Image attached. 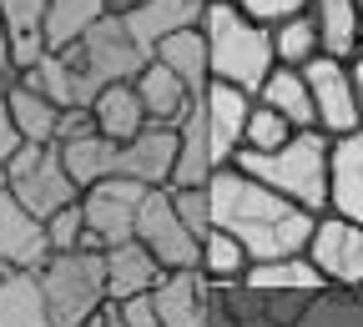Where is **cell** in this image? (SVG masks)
<instances>
[{
    "label": "cell",
    "mask_w": 363,
    "mask_h": 327,
    "mask_svg": "<svg viewBox=\"0 0 363 327\" xmlns=\"http://www.w3.org/2000/svg\"><path fill=\"white\" fill-rule=\"evenodd\" d=\"M207 207H212V231H227V237L247 252V267L252 262L298 257L308 231H313V212L283 202L278 192H267L262 181L242 176L238 166H217L212 171Z\"/></svg>",
    "instance_id": "obj_1"
},
{
    "label": "cell",
    "mask_w": 363,
    "mask_h": 327,
    "mask_svg": "<svg viewBox=\"0 0 363 327\" xmlns=\"http://www.w3.org/2000/svg\"><path fill=\"white\" fill-rule=\"evenodd\" d=\"M227 166L262 181L267 192L303 212H328V136L323 131H293L278 151H238Z\"/></svg>",
    "instance_id": "obj_2"
},
{
    "label": "cell",
    "mask_w": 363,
    "mask_h": 327,
    "mask_svg": "<svg viewBox=\"0 0 363 327\" xmlns=\"http://www.w3.org/2000/svg\"><path fill=\"white\" fill-rule=\"evenodd\" d=\"M197 30H202V45H207V76L212 81L238 86L247 96L267 81V71H272L267 25H257L252 16H242L238 6H227V0H207Z\"/></svg>",
    "instance_id": "obj_3"
},
{
    "label": "cell",
    "mask_w": 363,
    "mask_h": 327,
    "mask_svg": "<svg viewBox=\"0 0 363 327\" xmlns=\"http://www.w3.org/2000/svg\"><path fill=\"white\" fill-rule=\"evenodd\" d=\"M30 277H35V292L56 327H81L106 302V267H101V252H91V247L51 252Z\"/></svg>",
    "instance_id": "obj_4"
},
{
    "label": "cell",
    "mask_w": 363,
    "mask_h": 327,
    "mask_svg": "<svg viewBox=\"0 0 363 327\" xmlns=\"http://www.w3.org/2000/svg\"><path fill=\"white\" fill-rule=\"evenodd\" d=\"M71 71H76V81L86 86V96H96L101 86H116V81H131L136 71L147 66V56L136 51V40L126 35V25H121V16H106V21H96L81 40H71L66 51H56Z\"/></svg>",
    "instance_id": "obj_5"
},
{
    "label": "cell",
    "mask_w": 363,
    "mask_h": 327,
    "mask_svg": "<svg viewBox=\"0 0 363 327\" xmlns=\"http://www.w3.org/2000/svg\"><path fill=\"white\" fill-rule=\"evenodd\" d=\"M6 192L35 217V222H45L51 212H61V207H71L81 192H76V181L66 176V166H61V156H56V147H16L11 151V161H6Z\"/></svg>",
    "instance_id": "obj_6"
},
{
    "label": "cell",
    "mask_w": 363,
    "mask_h": 327,
    "mask_svg": "<svg viewBox=\"0 0 363 327\" xmlns=\"http://www.w3.org/2000/svg\"><path fill=\"white\" fill-rule=\"evenodd\" d=\"M303 257L323 277V287H363V226L333 212H318L303 242Z\"/></svg>",
    "instance_id": "obj_7"
},
{
    "label": "cell",
    "mask_w": 363,
    "mask_h": 327,
    "mask_svg": "<svg viewBox=\"0 0 363 327\" xmlns=\"http://www.w3.org/2000/svg\"><path fill=\"white\" fill-rule=\"evenodd\" d=\"M147 186L136 181H121V176H106L96 186H86L76 197L81 202V222H86V247L91 252H106V247H121L131 242V226H136V207H142Z\"/></svg>",
    "instance_id": "obj_8"
},
{
    "label": "cell",
    "mask_w": 363,
    "mask_h": 327,
    "mask_svg": "<svg viewBox=\"0 0 363 327\" xmlns=\"http://www.w3.org/2000/svg\"><path fill=\"white\" fill-rule=\"evenodd\" d=\"M131 242H142L162 272H197V237L177 222L167 186H147L142 207H136V226H131Z\"/></svg>",
    "instance_id": "obj_9"
},
{
    "label": "cell",
    "mask_w": 363,
    "mask_h": 327,
    "mask_svg": "<svg viewBox=\"0 0 363 327\" xmlns=\"http://www.w3.org/2000/svg\"><path fill=\"white\" fill-rule=\"evenodd\" d=\"M303 86H308V101H313V131H323L328 142L363 126L358 121V96H353V76H348L343 61L313 56L303 66Z\"/></svg>",
    "instance_id": "obj_10"
},
{
    "label": "cell",
    "mask_w": 363,
    "mask_h": 327,
    "mask_svg": "<svg viewBox=\"0 0 363 327\" xmlns=\"http://www.w3.org/2000/svg\"><path fill=\"white\" fill-rule=\"evenodd\" d=\"M172 151H177L172 126L147 121V131H136L131 142H111L106 176H121V181H136V186H167L172 181Z\"/></svg>",
    "instance_id": "obj_11"
},
{
    "label": "cell",
    "mask_w": 363,
    "mask_h": 327,
    "mask_svg": "<svg viewBox=\"0 0 363 327\" xmlns=\"http://www.w3.org/2000/svg\"><path fill=\"white\" fill-rule=\"evenodd\" d=\"M197 106H202V126H207V142H212V161L227 166V161L242 151V126H247L252 96L238 91V86L207 81V91L197 96Z\"/></svg>",
    "instance_id": "obj_12"
},
{
    "label": "cell",
    "mask_w": 363,
    "mask_h": 327,
    "mask_svg": "<svg viewBox=\"0 0 363 327\" xmlns=\"http://www.w3.org/2000/svg\"><path fill=\"white\" fill-rule=\"evenodd\" d=\"M202 11H207V0H136V6L121 11V25L136 40V51L152 61L157 40H167L177 30H192L202 21Z\"/></svg>",
    "instance_id": "obj_13"
},
{
    "label": "cell",
    "mask_w": 363,
    "mask_h": 327,
    "mask_svg": "<svg viewBox=\"0 0 363 327\" xmlns=\"http://www.w3.org/2000/svg\"><path fill=\"white\" fill-rule=\"evenodd\" d=\"M328 212L363 226V126L328 142Z\"/></svg>",
    "instance_id": "obj_14"
},
{
    "label": "cell",
    "mask_w": 363,
    "mask_h": 327,
    "mask_svg": "<svg viewBox=\"0 0 363 327\" xmlns=\"http://www.w3.org/2000/svg\"><path fill=\"white\" fill-rule=\"evenodd\" d=\"M162 327H212V282L202 272H167L152 287Z\"/></svg>",
    "instance_id": "obj_15"
},
{
    "label": "cell",
    "mask_w": 363,
    "mask_h": 327,
    "mask_svg": "<svg viewBox=\"0 0 363 327\" xmlns=\"http://www.w3.org/2000/svg\"><path fill=\"white\" fill-rule=\"evenodd\" d=\"M51 247H45V222H35L11 192H0V267L35 272Z\"/></svg>",
    "instance_id": "obj_16"
},
{
    "label": "cell",
    "mask_w": 363,
    "mask_h": 327,
    "mask_svg": "<svg viewBox=\"0 0 363 327\" xmlns=\"http://www.w3.org/2000/svg\"><path fill=\"white\" fill-rule=\"evenodd\" d=\"M303 16L318 35V56L343 61V66H353V56H363V25H358L353 0H313Z\"/></svg>",
    "instance_id": "obj_17"
},
{
    "label": "cell",
    "mask_w": 363,
    "mask_h": 327,
    "mask_svg": "<svg viewBox=\"0 0 363 327\" xmlns=\"http://www.w3.org/2000/svg\"><path fill=\"white\" fill-rule=\"evenodd\" d=\"M101 267H106V302H126V297H147L157 282H162V267L157 257L142 247V242H121V247H106L101 252Z\"/></svg>",
    "instance_id": "obj_18"
},
{
    "label": "cell",
    "mask_w": 363,
    "mask_h": 327,
    "mask_svg": "<svg viewBox=\"0 0 363 327\" xmlns=\"http://www.w3.org/2000/svg\"><path fill=\"white\" fill-rule=\"evenodd\" d=\"M131 91H136V101H142V111H147L152 126H177V116L197 101L162 61H147L142 71H136V76H131Z\"/></svg>",
    "instance_id": "obj_19"
},
{
    "label": "cell",
    "mask_w": 363,
    "mask_h": 327,
    "mask_svg": "<svg viewBox=\"0 0 363 327\" xmlns=\"http://www.w3.org/2000/svg\"><path fill=\"white\" fill-rule=\"evenodd\" d=\"M0 25L11 35L16 76H26L45 56V0H0Z\"/></svg>",
    "instance_id": "obj_20"
},
{
    "label": "cell",
    "mask_w": 363,
    "mask_h": 327,
    "mask_svg": "<svg viewBox=\"0 0 363 327\" xmlns=\"http://www.w3.org/2000/svg\"><path fill=\"white\" fill-rule=\"evenodd\" d=\"M242 287L257 292V297H298V292L313 297V292H323V277L298 252V257H278V262H252L242 272Z\"/></svg>",
    "instance_id": "obj_21"
},
{
    "label": "cell",
    "mask_w": 363,
    "mask_h": 327,
    "mask_svg": "<svg viewBox=\"0 0 363 327\" xmlns=\"http://www.w3.org/2000/svg\"><path fill=\"white\" fill-rule=\"evenodd\" d=\"M86 111H91V121H96V136H106V142H131L136 131H147V111H142V101H136L131 81L101 86Z\"/></svg>",
    "instance_id": "obj_22"
},
{
    "label": "cell",
    "mask_w": 363,
    "mask_h": 327,
    "mask_svg": "<svg viewBox=\"0 0 363 327\" xmlns=\"http://www.w3.org/2000/svg\"><path fill=\"white\" fill-rule=\"evenodd\" d=\"M252 101H257V106H267L272 116H283L293 131H313V101H308L303 71L272 66V71H267V81L252 91Z\"/></svg>",
    "instance_id": "obj_23"
},
{
    "label": "cell",
    "mask_w": 363,
    "mask_h": 327,
    "mask_svg": "<svg viewBox=\"0 0 363 327\" xmlns=\"http://www.w3.org/2000/svg\"><path fill=\"white\" fill-rule=\"evenodd\" d=\"M0 96H6V116H11V126H16V136L26 147H51L56 142V116L61 111L45 96H35V91L21 86V81H11Z\"/></svg>",
    "instance_id": "obj_24"
},
{
    "label": "cell",
    "mask_w": 363,
    "mask_h": 327,
    "mask_svg": "<svg viewBox=\"0 0 363 327\" xmlns=\"http://www.w3.org/2000/svg\"><path fill=\"white\" fill-rule=\"evenodd\" d=\"M152 61H162L182 86L192 91V96H202L207 91V45H202V30L192 25V30H177V35H167V40H157V51H152Z\"/></svg>",
    "instance_id": "obj_25"
},
{
    "label": "cell",
    "mask_w": 363,
    "mask_h": 327,
    "mask_svg": "<svg viewBox=\"0 0 363 327\" xmlns=\"http://www.w3.org/2000/svg\"><path fill=\"white\" fill-rule=\"evenodd\" d=\"M0 327H56L45 302H40V292H35L30 272L0 267Z\"/></svg>",
    "instance_id": "obj_26"
},
{
    "label": "cell",
    "mask_w": 363,
    "mask_h": 327,
    "mask_svg": "<svg viewBox=\"0 0 363 327\" xmlns=\"http://www.w3.org/2000/svg\"><path fill=\"white\" fill-rule=\"evenodd\" d=\"M106 16V0H45V51H66Z\"/></svg>",
    "instance_id": "obj_27"
},
{
    "label": "cell",
    "mask_w": 363,
    "mask_h": 327,
    "mask_svg": "<svg viewBox=\"0 0 363 327\" xmlns=\"http://www.w3.org/2000/svg\"><path fill=\"white\" fill-rule=\"evenodd\" d=\"M197 272L207 277V282H217V287H233L247 272V252L227 237V231H207V237L197 242Z\"/></svg>",
    "instance_id": "obj_28"
},
{
    "label": "cell",
    "mask_w": 363,
    "mask_h": 327,
    "mask_svg": "<svg viewBox=\"0 0 363 327\" xmlns=\"http://www.w3.org/2000/svg\"><path fill=\"white\" fill-rule=\"evenodd\" d=\"M267 40H272V66H288V71H303L318 56V35L308 16H288L278 25H267Z\"/></svg>",
    "instance_id": "obj_29"
},
{
    "label": "cell",
    "mask_w": 363,
    "mask_h": 327,
    "mask_svg": "<svg viewBox=\"0 0 363 327\" xmlns=\"http://www.w3.org/2000/svg\"><path fill=\"white\" fill-rule=\"evenodd\" d=\"M288 136H293V126H288L283 116H272L267 106H257V101H252L247 126H242V151H278Z\"/></svg>",
    "instance_id": "obj_30"
},
{
    "label": "cell",
    "mask_w": 363,
    "mask_h": 327,
    "mask_svg": "<svg viewBox=\"0 0 363 327\" xmlns=\"http://www.w3.org/2000/svg\"><path fill=\"white\" fill-rule=\"evenodd\" d=\"M167 197H172V212L177 222L192 231V237L202 242L207 231H212V207H207V186H167Z\"/></svg>",
    "instance_id": "obj_31"
},
{
    "label": "cell",
    "mask_w": 363,
    "mask_h": 327,
    "mask_svg": "<svg viewBox=\"0 0 363 327\" xmlns=\"http://www.w3.org/2000/svg\"><path fill=\"white\" fill-rule=\"evenodd\" d=\"M45 247L51 252H81L86 247V222H81V202L61 207L45 217Z\"/></svg>",
    "instance_id": "obj_32"
},
{
    "label": "cell",
    "mask_w": 363,
    "mask_h": 327,
    "mask_svg": "<svg viewBox=\"0 0 363 327\" xmlns=\"http://www.w3.org/2000/svg\"><path fill=\"white\" fill-rule=\"evenodd\" d=\"M227 6H238L242 16H252L257 25H278L288 16H303L313 0H227Z\"/></svg>",
    "instance_id": "obj_33"
},
{
    "label": "cell",
    "mask_w": 363,
    "mask_h": 327,
    "mask_svg": "<svg viewBox=\"0 0 363 327\" xmlns=\"http://www.w3.org/2000/svg\"><path fill=\"white\" fill-rule=\"evenodd\" d=\"M81 136H96V121H91L86 106H71L56 116V142L51 147H66V142H81Z\"/></svg>",
    "instance_id": "obj_34"
},
{
    "label": "cell",
    "mask_w": 363,
    "mask_h": 327,
    "mask_svg": "<svg viewBox=\"0 0 363 327\" xmlns=\"http://www.w3.org/2000/svg\"><path fill=\"white\" fill-rule=\"evenodd\" d=\"M116 312H121V327H162V317H157V307H152V292L116 302Z\"/></svg>",
    "instance_id": "obj_35"
},
{
    "label": "cell",
    "mask_w": 363,
    "mask_h": 327,
    "mask_svg": "<svg viewBox=\"0 0 363 327\" xmlns=\"http://www.w3.org/2000/svg\"><path fill=\"white\" fill-rule=\"evenodd\" d=\"M16 147H21V136H16V126H11V116H6V96H0V166L11 161Z\"/></svg>",
    "instance_id": "obj_36"
},
{
    "label": "cell",
    "mask_w": 363,
    "mask_h": 327,
    "mask_svg": "<svg viewBox=\"0 0 363 327\" xmlns=\"http://www.w3.org/2000/svg\"><path fill=\"white\" fill-rule=\"evenodd\" d=\"M81 327H121V312H116V302H101V307L91 312Z\"/></svg>",
    "instance_id": "obj_37"
},
{
    "label": "cell",
    "mask_w": 363,
    "mask_h": 327,
    "mask_svg": "<svg viewBox=\"0 0 363 327\" xmlns=\"http://www.w3.org/2000/svg\"><path fill=\"white\" fill-rule=\"evenodd\" d=\"M16 81V66H11V35H6V25H0V91H6Z\"/></svg>",
    "instance_id": "obj_38"
},
{
    "label": "cell",
    "mask_w": 363,
    "mask_h": 327,
    "mask_svg": "<svg viewBox=\"0 0 363 327\" xmlns=\"http://www.w3.org/2000/svg\"><path fill=\"white\" fill-rule=\"evenodd\" d=\"M348 76H353V96H358V121H363V56H353Z\"/></svg>",
    "instance_id": "obj_39"
},
{
    "label": "cell",
    "mask_w": 363,
    "mask_h": 327,
    "mask_svg": "<svg viewBox=\"0 0 363 327\" xmlns=\"http://www.w3.org/2000/svg\"><path fill=\"white\" fill-rule=\"evenodd\" d=\"M126 6H136V0H106V11H111V16H121Z\"/></svg>",
    "instance_id": "obj_40"
},
{
    "label": "cell",
    "mask_w": 363,
    "mask_h": 327,
    "mask_svg": "<svg viewBox=\"0 0 363 327\" xmlns=\"http://www.w3.org/2000/svg\"><path fill=\"white\" fill-rule=\"evenodd\" d=\"M353 6H358V25H363V0H353Z\"/></svg>",
    "instance_id": "obj_41"
}]
</instances>
